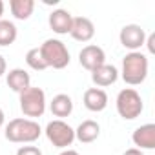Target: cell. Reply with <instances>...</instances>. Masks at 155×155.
I'll list each match as a JSON object with an SVG mask.
<instances>
[{"label": "cell", "instance_id": "6da1fadb", "mask_svg": "<svg viewBox=\"0 0 155 155\" xmlns=\"http://www.w3.org/2000/svg\"><path fill=\"white\" fill-rule=\"evenodd\" d=\"M6 139L9 142L15 144H31L35 140H38V137L42 135V128L37 120L33 119H13L6 124V131H4Z\"/></svg>", "mask_w": 155, "mask_h": 155}, {"label": "cell", "instance_id": "7a4b0ae2", "mask_svg": "<svg viewBox=\"0 0 155 155\" xmlns=\"http://www.w3.org/2000/svg\"><path fill=\"white\" fill-rule=\"evenodd\" d=\"M148 57L140 51H130L124 58H122V69H120V77L122 81L130 86H139L146 81L148 77Z\"/></svg>", "mask_w": 155, "mask_h": 155}, {"label": "cell", "instance_id": "3957f363", "mask_svg": "<svg viewBox=\"0 0 155 155\" xmlns=\"http://www.w3.org/2000/svg\"><path fill=\"white\" fill-rule=\"evenodd\" d=\"M44 62L48 68H53V69H64L68 64H69V51L66 48V44L58 38H48L44 40V44L38 48Z\"/></svg>", "mask_w": 155, "mask_h": 155}, {"label": "cell", "instance_id": "277c9868", "mask_svg": "<svg viewBox=\"0 0 155 155\" xmlns=\"http://www.w3.org/2000/svg\"><path fill=\"white\" fill-rule=\"evenodd\" d=\"M115 106H117V113H119L124 120H133V119H137V117L142 113V110H144L142 97H140L133 88H124V90H120L119 95H117Z\"/></svg>", "mask_w": 155, "mask_h": 155}, {"label": "cell", "instance_id": "5b68a950", "mask_svg": "<svg viewBox=\"0 0 155 155\" xmlns=\"http://www.w3.org/2000/svg\"><path fill=\"white\" fill-rule=\"evenodd\" d=\"M18 102H20L22 113L33 120L37 117H42L46 111V93L42 88L29 86L26 91H22L18 95Z\"/></svg>", "mask_w": 155, "mask_h": 155}, {"label": "cell", "instance_id": "8992f818", "mask_svg": "<svg viewBox=\"0 0 155 155\" xmlns=\"http://www.w3.org/2000/svg\"><path fill=\"white\" fill-rule=\"evenodd\" d=\"M44 133H46L48 140L55 148H60V150H68V146H71L73 140H75V130L60 119H55V120L48 122Z\"/></svg>", "mask_w": 155, "mask_h": 155}, {"label": "cell", "instance_id": "52a82bcc", "mask_svg": "<svg viewBox=\"0 0 155 155\" xmlns=\"http://www.w3.org/2000/svg\"><path fill=\"white\" fill-rule=\"evenodd\" d=\"M120 44L130 51H139L146 42V31L139 24H126L119 33Z\"/></svg>", "mask_w": 155, "mask_h": 155}, {"label": "cell", "instance_id": "ba28073f", "mask_svg": "<svg viewBox=\"0 0 155 155\" xmlns=\"http://www.w3.org/2000/svg\"><path fill=\"white\" fill-rule=\"evenodd\" d=\"M79 62L84 69L88 71H95L97 68H101L102 64H106V53L101 46L97 44H88L81 49L79 53Z\"/></svg>", "mask_w": 155, "mask_h": 155}, {"label": "cell", "instance_id": "9c48e42d", "mask_svg": "<svg viewBox=\"0 0 155 155\" xmlns=\"http://www.w3.org/2000/svg\"><path fill=\"white\" fill-rule=\"evenodd\" d=\"M69 35L77 42H90L95 37V26L88 17H73Z\"/></svg>", "mask_w": 155, "mask_h": 155}, {"label": "cell", "instance_id": "30bf717a", "mask_svg": "<svg viewBox=\"0 0 155 155\" xmlns=\"http://www.w3.org/2000/svg\"><path fill=\"white\" fill-rule=\"evenodd\" d=\"M49 28L53 29V33L57 35H68L73 24V15L68 9H55L51 11L49 18H48Z\"/></svg>", "mask_w": 155, "mask_h": 155}, {"label": "cell", "instance_id": "8fae6325", "mask_svg": "<svg viewBox=\"0 0 155 155\" xmlns=\"http://www.w3.org/2000/svg\"><path fill=\"white\" fill-rule=\"evenodd\" d=\"M119 79V69L113 64H102L101 68H97L95 71H91V81L97 88H106L115 84Z\"/></svg>", "mask_w": 155, "mask_h": 155}, {"label": "cell", "instance_id": "7c38bea8", "mask_svg": "<svg viewBox=\"0 0 155 155\" xmlns=\"http://www.w3.org/2000/svg\"><path fill=\"white\" fill-rule=\"evenodd\" d=\"M131 140L135 146H139V150H153L155 148V124L148 122V124L139 126L133 131Z\"/></svg>", "mask_w": 155, "mask_h": 155}, {"label": "cell", "instance_id": "4fadbf2b", "mask_svg": "<svg viewBox=\"0 0 155 155\" xmlns=\"http://www.w3.org/2000/svg\"><path fill=\"white\" fill-rule=\"evenodd\" d=\"M6 82L9 86V90H13L15 93H22L31 86V77L26 69L22 68H13L9 69V73H6Z\"/></svg>", "mask_w": 155, "mask_h": 155}, {"label": "cell", "instance_id": "5bb4252c", "mask_svg": "<svg viewBox=\"0 0 155 155\" xmlns=\"http://www.w3.org/2000/svg\"><path fill=\"white\" fill-rule=\"evenodd\" d=\"M84 106L93 111V113H99V111H104L106 106H108V93L101 88H90L84 91Z\"/></svg>", "mask_w": 155, "mask_h": 155}, {"label": "cell", "instance_id": "9a60e30c", "mask_svg": "<svg viewBox=\"0 0 155 155\" xmlns=\"http://www.w3.org/2000/svg\"><path fill=\"white\" fill-rule=\"evenodd\" d=\"M99 135H101V126L95 120H82L79 124V128L75 130V139L82 144H90V142L97 140Z\"/></svg>", "mask_w": 155, "mask_h": 155}, {"label": "cell", "instance_id": "2e32d148", "mask_svg": "<svg viewBox=\"0 0 155 155\" xmlns=\"http://www.w3.org/2000/svg\"><path fill=\"white\" fill-rule=\"evenodd\" d=\"M49 110H51V113H53L55 117H58V119L62 120L64 117H69V115H71V111H73V101H71L69 95L58 93V95H55L53 101L49 102Z\"/></svg>", "mask_w": 155, "mask_h": 155}, {"label": "cell", "instance_id": "e0dca14e", "mask_svg": "<svg viewBox=\"0 0 155 155\" xmlns=\"http://www.w3.org/2000/svg\"><path fill=\"white\" fill-rule=\"evenodd\" d=\"M9 9L17 20H28L35 11V0H11Z\"/></svg>", "mask_w": 155, "mask_h": 155}, {"label": "cell", "instance_id": "ac0fdd59", "mask_svg": "<svg viewBox=\"0 0 155 155\" xmlns=\"http://www.w3.org/2000/svg\"><path fill=\"white\" fill-rule=\"evenodd\" d=\"M18 37V29L11 20H0V46H11Z\"/></svg>", "mask_w": 155, "mask_h": 155}, {"label": "cell", "instance_id": "d6986e66", "mask_svg": "<svg viewBox=\"0 0 155 155\" xmlns=\"http://www.w3.org/2000/svg\"><path fill=\"white\" fill-rule=\"evenodd\" d=\"M26 64H28L31 69H35V71H44V69H48V66H46V62H44L40 51H38V48H31V49L26 53Z\"/></svg>", "mask_w": 155, "mask_h": 155}, {"label": "cell", "instance_id": "ffe728a7", "mask_svg": "<svg viewBox=\"0 0 155 155\" xmlns=\"http://www.w3.org/2000/svg\"><path fill=\"white\" fill-rule=\"evenodd\" d=\"M17 155H42V151L37 146H20L17 150Z\"/></svg>", "mask_w": 155, "mask_h": 155}, {"label": "cell", "instance_id": "44dd1931", "mask_svg": "<svg viewBox=\"0 0 155 155\" xmlns=\"http://www.w3.org/2000/svg\"><path fill=\"white\" fill-rule=\"evenodd\" d=\"M144 44H146L148 51L153 55V53H155V46H153V44H155V33H151L150 37H146V42H144Z\"/></svg>", "mask_w": 155, "mask_h": 155}, {"label": "cell", "instance_id": "7402d4cb", "mask_svg": "<svg viewBox=\"0 0 155 155\" xmlns=\"http://www.w3.org/2000/svg\"><path fill=\"white\" fill-rule=\"evenodd\" d=\"M8 73V64H6V58L0 55V77H4Z\"/></svg>", "mask_w": 155, "mask_h": 155}, {"label": "cell", "instance_id": "603a6c76", "mask_svg": "<svg viewBox=\"0 0 155 155\" xmlns=\"http://www.w3.org/2000/svg\"><path fill=\"white\" fill-rule=\"evenodd\" d=\"M122 155H144V153H142V150H139V148H130V150H126Z\"/></svg>", "mask_w": 155, "mask_h": 155}, {"label": "cell", "instance_id": "cb8c5ba5", "mask_svg": "<svg viewBox=\"0 0 155 155\" xmlns=\"http://www.w3.org/2000/svg\"><path fill=\"white\" fill-rule=\"evenodd\" d=\"M60 155H79V151H75V150H69V148H68V150H64Z\"/></svg>", "mask_w": 155, "mask_h": 155}, {"label": "cell", "instance_id": "d4e9b609", "mask_svg": "<svg viewBox=\"0 0 155 155\" xmlns=\"http://www.w3.org/2000/svg\"><path fill=\"white\" fill-rule=\"evenodd\" d=\"M4 122H6V115H4V110L0 108V128L4 126Z\"/></svg>", "mask_w": 155, "mask_h": 155}, {"label": "cell", "instance_id": "484cf974", "mask_svg": "<svg viewBox=\"0 0 155 155\" xmlns=\"http://www.w3.org/2000/svg\"><path fill=\"white\" fill-rule=\"evenodd\" d=\"M2 15H4V2L0 0V20H2Z\"/></svg>", "mask_w": 155, "mask_h": 155}]
</instances>
